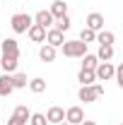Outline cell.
<instances>
[{"mask_svg":"<svg viewBox=\"0 0 123 125\" xmlns=\"http://www.w3.org/2000/svg\"><path fill=\"white\" fill-rule=\"evenodd\" d=\"M61 53L65 55V58H82L85 53H87V43H82L80 39H75V41H65L61 46Z\"/></svg>","mask_w":123,"mask_h":125,"instance_id":"obj_1","label":"cell"},{"mask_svg":"<svg viewBox=\"0 0 123 125\" xmlns=\"http://www.w3.org/2000/svg\"><path fill=\"white\" fill-rule=\"evenodd\" d=\"M31 24H34V19L27 12H17V15L10 17V27H12L15 34H27V29H29Z\"/></svg>","mask_w":123,"mask_h":125,"instance_id":"obj_2","label":"cell"},{"mask_svg":"<svg viewBox=\"0 0 123 125\" xmlns=\"http://www.w3.org/2000/svg\"><path fill=\"white\" fill-rule=\"evenodd\" d=\"M113 72H116V65H113V62H99V65L94 67V77L101 79V82L113 79Z\"/></svg>","mask_w":123,"mask_h":125,"instance_id":"obj_3","label":"cell"},{"mask_svg":"<svg viewBox=\"0 0 123 125\" xmlns=\"http://www.w3.org/2000/svg\"><path fill=\"white\" fill-rule=\"evenodd\" d=\"M82 120H85V111L80 108V106L65 108V123H68V125H80Z\"/></svg>","mask_w":123,"mask_h":125,"instance_id":"obj_4","label":"cell"},{"mask_svg":"<svg viewBox=\"0 0 123 125\" xmlns=\"http://www.w3.org/2000/svg\"><path fill=\"white\" fill-rule=\"evenodd\" d=\"M44 43H48V46H53V48H61L65 43V34L51 27V29H46V41Z\"/></svg>","mask_w":123,"mask_h":125,"instance_id":"obj_5","label":"cell"},{"mask_svg":"<svg viewBox=\"0 0 123 125\" xmlns=\"http://www.w3.org/2000/svg\"><path fill=\"white\" fill-rule=\"evenodd\" d=\"M85 27L92 31H101L104 29V15H99V12H89L87 19H85Z\"/></svg>","mask_w":123,"mask_h":125,"instance_id":"obj_6","label":"cell"},{"mask_svg":"<svg viewBox=\"0 0 123 125\" xmlns=\"http://www.w3.org/2000/svg\"><path fill=\"white\" fill-rule=\"evenodd\" d=\"M44 115H46V120H48L51 125H58V123L65 120V108H61V106H51Z\"/></svg>","mask_w":123,"mask_h":125,"instance_id":"obj_7","label":"cell"},{"mask_svg":"<svg viewBox=\"0 0 123 125\" xmlns=\"http://www.w3.org/2000/svg\"><path fill=\"white\" fill-rule=\"evenodd\" d=\"M31 19H34V24H39V27H44V29H51V27H53V22H56V19L51 17L48 10H39Z\"/></svg>","mask_w":123,"mask_h":125,"instance_id":"obj_8","label":"cell"},{"mask_svg":"<svg viewBox=\"0 0 123 125\" xmlns=\"http://www.w3.org/2000/svg\"><path fill=\"white\" fill-rule=\"evenodd\" d=\"M19 58H15V55H2L0 58V72H7V75H12V72H17V65H19Z\"/></svg>","mask_w":123,"mask_h":125,"instance_id":"obj_9","label":"cell"},{"mask_svg":"<svg viewBox=\"0 0 123 125\" xmlns=\"http://www.w3.org/2000/svg\"><path fill=\"white\" fill-rule=\"evenodd\" d=\"M27 36H29L34 43H44V41H46V29L39 27V24H31L29 29H27Z\"/></svg>","mask_w":123,"mask_h":125,"instance_id":"obj_10","label":"cell"},{"mask_svg":"<svg viewBox=\"0 0 123 125\" xmlns=\"http://www.w3.org/2000/svg\"><path fill=\"white\" fill-rule=\"evenodd\" d=\"M48 12H51L53 19H61V17L68 15V2H63V0H53L51 7H48Z\"/></svg>","mask_w":123,"mask_h":125,"instance_id":"obj_11","label":"cell"},{"mask_svg":"<svg viewBox=\"0 0 123 125\" xmlns=\"http://www.w3.org/2000/svg\"><path fill=\"white\" fill-rule=\"evenodd\" d=\"M0 48H2V55H15V58H19V43H17V39H5L0 43Z\"/></svg>","mask_w":123,"mask_h":125,"instance_id":"obj_12","label":"cell"},{"mask_svg":"<svg viewBox=\"0 0 123 125\" xmlns=\"http://www.w3.org/2000/svg\"><path fill=\"white\" fill-rule=\"evenodd\" d=\"M77 99L85 101V104H92V101H97L99 96H97V92H94V87L89 84V87H80V89H77Z\"/></svg>","mask_w":123,"mask_h":125,"instance_id":"obj_13","label":"cell"},{"mask_svg":"<svg viewBox=\"0 0 123 125\" xmlns=\"http://www.w3.org/2000/svg\"><path fill=\"white\" fill-rule=\"evenodd\" d=\"M56 55H58V48L48 46V43H41V48H39V58H41L44 62H53Z\"/></svg>","mask_w":123,"mask_h":125,"instance_id":"obj_14","label":"cell"},{"mask_svg":"<svg viewBox=\"0 0 123 125\" xmlns=\"http://www.w3.org/2000/svg\"><path fill=\"white\" fill-rule=\"evenodd\" d=\"M12 92H15L12 89V75L0 72V96H10Z\"/></svg>","mask_w":123,"mask_h":125,"instance_id":"obj_15","label":"cell"},{"mask_svg":"<svg viewBox=\"0 0 123 125\" xmlns=\"http://www.w3.org/2000/svg\"><path fill=\"white\" fill-rule=\"evenodd\" d=\"M77 82H80V87H89L97 82L94 77V70H85V67H80V72H77Z\"/></svg>","mask_w":123,"mask_h":125,"instance_id":"obj_16","label":"cell"},{"mask_svg":"<svg viewBox=\"0 0 123 125\" xmlns=\"http://www.w3.org/2000/svg\"><path fill=\"white\" fill-rule=\"evenodd\" d=\"M97 43L99 46H113L116 43V34L113 31H106V29L97 31Z\"/></svg>","mask_w":123,"mask_h":125,"instance_id":"obj_17","label":"cell"},{"mask_svg":"<svg viewBox=\"0 0 123 125\" xmlns=\"http://www.w3.org/2000/svg\"><path fill=\"white\" fill-rule=\"evenodd\" d=\"M27 87H29L31 94H44V92H46V79H44V77H34V79H29Z\"/></svg>","mask_w":123,"mask_h":125,"instance_id":"obj_18","label":"cell"},{"mask_svg":"<svg viewBox=\"0 0 123 125\" xmlns=\"http://www.w3.org/2000/svg\"><path fill=\"white\" fill-rule=\"evenodd\" d=\"M97 60H99V62H111V60H113V46H99V51H97Z\"/></svg>","mask_w":123,"mask_h":125,"instance_id":"obj_19","label":"cell"},{"mask_svg":"<svg viewBox=\"0 0 123 125\" xmlns=\"http://www.w3.org/2000/svg\"><path fill=\"white\" fill-rule=\"evenodd\" d=\"M29 84V79L24 72H12V89H24Z\"/></svg>","mask_w":123,"mask_h":125,"instance_id":"obj_20","label":"cell"},{"mask_svg":"<svg viewBox=\"0 0 123 125\" xmlns=\"http://www.w3.org/2000/svg\"><path fill=\"white\" fill-rule=\"evenodd\" d=\"M80 60H82V67H85V70H94V67L99 65V60H97V55H94V53H85Z\"/></svg>","mask_w":123,"mask_h":125,"instance_id":"obj_21","label":"cell"},{"mask_svg":"<svg viewBox=\"0 0 123 125\" xmlns=\"http://www.w3.org/2000/svg\"><path fill=\"white\" fill-rule=\"evenodd\" d=\"M70 27H73V22H70V17H68V15H65V17H61V19H56V22H53V29L63 31V34H65V31L70 29Z\"/></svg>","mask_w":123,"mask_h":125,"instance_id":"obj_22","label":"cell"},{"mask_svg":"<svg viewBox=\"0 0 123 125\" xmlns=\"http://www.w3.org/2000/svg\"><path fill=\"white\" fill-rule=\"evenodd\" d=\"M80 41H82V43H94V41H97V31L85 27V29L80 31Z\"/></svg>","mask_w":123,"mask_h":125,"instance_id":"obj_23","label":"cell"},{"mask_svg":"<svg viewBox=\"0 0 123 125\" xmlns=\"http://www.w3.org/2000/svg\"><path fill=\"white\" fill-rule=\"evenodd\" d=\"M12 113H15V115H19V118H22V120H27V123H29V115H31V111L27 108V106H24V104H19V106H17V108L12 111Z\"/></svg>","mask_w":123,"mask_h":125,"instance_id":"obj_24","label":"cell"},{"mask_svg":"<svg viewBox=\"0 0 123 125\" xmlns=\"http://www.w3.org/2000/svg\"><path fill=\"white\" fill-rule=\"evenodd\" d=\"M29 125H48V120H46L44 113H31L29 115Z\"/></svg>","mask_w":123,"mask_h":125,"instance_id":"obj_25","label":"cell"},{"mask_svg":"<svg viewBox=\"0 0 123 125\" xmlns=\"http://www.w3.org/2000/svg\"><path fill=\"white\" fill-rule=\"evenodd\" d=\"M113 77H116V84H118V87H123V65H118V67H116Z\"/></svg>","mask_w":123,"mask_h":125,"instance_id":"obj_26","label":"cell"},{"mask_svg":"<svg viewBox=\"0 0 123 125\" xmlns=\"http://www.w3.org/2000/svg\"><path fill=\"white\" fill-rule=\"evenodd\" d=\"M7 125H27V120H22L19 115H15V113H12V115H10V120H7Z\"/></svg>","mask_w":123,"mask_h":125,"instance_id":"obj_27","label":"cell"},{"mask_svg":"<svg viewBox=\"0 0 123 125\" xmlns=\"http://www.w3.org/2000/svg\"><path fill=\"white\" fill-rule=\"evenodd\" d=\"M92 87H94V92H97V96L101 99V96H104V84H99V82H94Z\"/></svg>","mask_w":123,"mask_h":125,"instance_id":"obj_28","label":"cell"},{"mask_svg":"<svg viewBox=\"0 0 123 125\" xmlns=\"http://www.w3.org/2000/svg\"><path fill=\"white\" fill-rule=\"evenodd\" d=\"M80 125H97V123H94V120H87V118H85V120H82Z\"/></svg>","mask_w":123,"mask_h":125,"instance_id":"obj_29","label":"cell"},{"mask_svg":"<svg viewBox=\"0 0 123 125\" xmlns=\"http://www.w3.org/2000/svg\"><path fill=\"white\" fill-rule=\"evenodd\" d=\"M58 125H68V123H65V120H63V123H58Z\"/></svg>","mask_w":123,"mask_h":125,"instance_id":"obj_30","label":"cell"},{"mask_svg":"<svg viewBox=\"0 0 123 125\" xmlns=\"http://www.w3.org/2000/svg\"><path fill=\"white\" fill-rule=\"evenodd\" d=\"M118 125H121V123H118Z\"/></svg>","mask_w":123,"mask_h":125,"instance_id":"obj_31","label":"cell"}]
</instances>
